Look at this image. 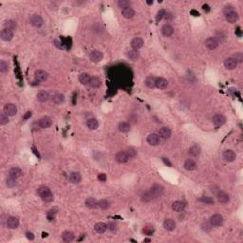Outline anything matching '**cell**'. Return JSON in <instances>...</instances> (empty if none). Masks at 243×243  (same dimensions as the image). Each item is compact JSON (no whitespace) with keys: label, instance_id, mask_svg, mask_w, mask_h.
Returning <instances> with one entry per match:
<instances>
[{"label":"cell","instance_id":"32","mask_svg":"<svg viewBox=\"0 0 243 243\" xmlns=\"http://www.w3.org/2000/svg\"><path fill=\"white\" fill-rule=\"evenodd\" d=\"M85 206H87L88 208H89V209H95V208L98 207V202H97L96 199L93 198V197H89V198L85 199Z\"/></svg>","mask_w":243,"mask_h":243},{"label":"cell","instance_id":"48","mask_svg":"<svg viewBox=\"0 0 243 243\" xmlns=\"http://www.w3.org/2000/svg\"><path fill=\"white\" fill-rule=\"evenodd\" d=\"M165 11L164 10H160L159 11H158V13H157V16H156V21H157V23H159L163 17H164V15H165Z\"/></svg>","mask_w":243,"mask_h":243},{"label":"cell","instance_id":"6","mask_svg":"<svg viewBox=\"0 0 243 243\" xmlns=\"http://www.w3.org/2000/svg\"><path fill=\"white\" fill-rule=\"evenodd\" d=\"M30 22L33 27L40 28L43 25V23H44V20H43V18L39 15V14H33L30 17Z\"/></svg>","mask_w":243,"mask_h":243},{"label":"cell","instance_id":"45","mask_svg":"<svg viewBox=\"0 0 243 243\" xmlns=\"http://www.w3.org/2000/svg\"><path fill=\"white\" fill-rule=\"evenodd\" d=\"M0 70H1V72H3V73H6L9 71V65L6 61H4V60L0 61Z\"/></svg>","mask_w":243,"mask_h":243},{"label":"cell","instance_id":"52","mask_svg":"<svg viewBox=\"0 0 243 243\" xmlns=\"http://www.w3.org/2000/svg\"><path fill=\"white\" fill-rule=\"evenodd\" d=\"M107 229H109L111 232L116 231V229H117V225H116V223H115V222H113V221L109 222L108 225H107Z\"/></svg>","mask_w":243,"mask_h":243},{"label":"cell","instance_id":"46","mask_svg":"<svg viewBox=\"0 0 243 243\" xmlns=\"http://www.w3.org/2000/svg\"><path fill=\"white\" fill-rule=\"evenodd\" d=\"M6 185H7L8 187H10V188L14 187V186H15V185H16V180H15V179H13V178H11V177L8 178L7 180H6Z\"/></svg>","mask_w":243,"mask_h":243},{"label":"cell","instance_id":"58","mask_svg":"<svg viewBox=\"0 0 243 243\" xmlns=\"http://www.w3.org/2000/svg\"><path fill=\"white\" fill-rule=\"evenodd\" d=\"M26 236H27V238H28V239H31V240H33V239H34V236H33V234L31 233V232H27V233H26Z\"/></svg>","mask_w":243,"mask_h":243},{"label":"cell","instance_id":"4","mask_svg":"<svg viewBox=\"0 0 243 243\" xmlns=\"http://www.w3.org/2000/svg\"><path fill=\"white\" fill-rule=\"evenodd\" d=\"M204 46L206 49H208L210 50H216L219 47V41L215 37H208L204 41Z\"/></svg>","mask_w":243,"mask_h":243},{"label":"cell","instance_id":"10","mask_svg":"<svg viewBox=\"0 0 243 243\" xmlns=\"http://www.w3.org/2000/svg\"><path fill=\"white\" fill-rule=\"evenodd\" d=\"M0 36L3 41H11L13 38V32L11 30H8V28H3L0 33Z\"/></svg>","mask_w":243,"mask_h":243},{"label":"cell","instance_id":"59","mask_svg":"<svg viewBox=\"0 0 243 243\" xmlns=\"http://www.w3.org/2000/svg\"><path fill=\"white\" fill-rule=\"evenodd\" d=\"M163 162L166 165H168V166H172V163H171L169 162V160L166 159V158H163Z\"/></svg>","mask_w":243,"mask_h":243},{"label":"cell","instance_id":"23","mask_svg":"<svg viewBox=\"0 0 243 243\" xmlns=\"http://www.w3.org/2000/svg\"><path fill=\"white\" fill-rule=\"evenodd\" d=\"M9 176L16 180V179H18L22 176V171L18 167H12L9 171Z\"/></svg>","mask_w":243,"mask_h":243},{"label":"cell","instance_id":"29","mask_svg":"<svg viewBox=\"0 0 243 243\" xmlns=\"http://www.w3.org/2000/svg\"><path fill=\"white\" fill-rule=\"evenodd\" d=\"M159 137L162 139H168L171 136V130L168 127H162L159 130Z\"/></svg>","mask_w":243,"mask_h":243},{"label":"cell","instance_id":"49","mask_svg":"<svg viewBox=\"0 0 243 243\" xmlns=\"http://www.w3.org/2000/svg\"><path fill=\"white\" fill-rule=\"evenodd\" d=\"M126 154H127V156H128V158L132 159V158H135V157L137 156L138 152H137V150L134 149V148H129V149L126 151Z\"/></svg>","mask_w":243,"mask_h":243},{"label":"cell","instance_id":"15","mask_svg":"<svg viewBox=\"0 0 243 243\" xmlns=\"http://www.w3.org/2000/svg\"><path fill=\"white\" fill-rule=\"evenodd\" d=\"M7 226L10 229H16L19 226V220L15 217H10L7 219Z\"/></svg>","mask_w":243,"mask_h":243},{"label":"cell","instance_id":"54","mask_svg":"<svg viewBox=\"0 0 243 243\" xmlns=\"http://www.w3.org/2000/svg\"><path fill=\"white\" fill-rule=\"evenodd\" d=\"M153 232H154L153 228H151V227H145V229H144V233H145V234H146V235H151V234H153Z\"/></svg>","mask_w":243,"mask_h":243},{"label":"cell","instance_id":"28","mask_svg":"<svg viewBox=\"0 0 243 243\" xmlns=\"http://www.w3.org/2000/svg\"><path fill=\"white\" fill-rule=\"evenodd\" d=\"M126 56H127L128 59H130V60H132V61H136V60L139 58V57H140V52H139L137 50L132 49V50H128V51L126 52Z\"/></svg>","mask_w":243,"mask_h":243},{"label":"cell","instance_id":"1","mask_svg":"<svg viewBox=\"0 0 243 243\" xmlns=\"http://www.w3.org/2000/svg\"><path fill=\"white\" fill-rule=\"evenodd\" d=\"M37 194L39 195V197L43 199V201H45V202H50L53 197L51 190L47 186L39 187L37 189Z\"/></svg>","mask_w":243,"mask_h":243},{"label":"cell","instance_id":"53","mask_svg":"<svg viewBox=\"0 0 243 243\" xmlns=\"http://www.w3.org/2000/svg\"><path fill=\"white\" fill-rule=\"evenodd\" d=\"M235 60H236V62H242V60H243V56H242V53H241V52H237V53H236Z\"/></svg>","mask_w":243,"mask_h":243},{"label":"cell","instance_id":"14","mask_svg":"<svg viewBox=\"0 0 243 243\" xmlns=\"http://www.w3.org/2000/svg\"><path fill=\"white\" fill-rule=\"evenodd\" d=\"M161 32H162V33H163V36H165V37H169V36H171V35L173 34V33H174V28H173L172 26H170L169 24H165V25H163V26L162 27Z\"/></svg>","mask_w":243,"mask_h":243},{"label":"cell","instance_id":"18","mask_svg":"<svg viewBox=\"0 0 243 243\" xmlns=\"http://www.w3.org/2000/svg\"><path fill=\"white\" fill-rule=\"evenodd\" d=\"M163 227L166 231H173L176 228V222L172 219H166L163 222Z\"/></svg>","mask_w":243,"mask_h":243},{"label":"cell","instance_id":"33","mask_svg":"<svg viewBox=\"0 0 243 243\" xmlns=\"http://www.w3.org/2000/svg\"><path fill=\"white\" fill-rule=\"evenodd\" d=\"M87 126L89 127V129H90V130H95V129H97V128L99 127V122L95 118H91V119L88 120Z\"/></svg>","mask_w":243,"mask_h":243},{"label":"cell","instance_id":"22","mask_svg":"<svg viewBox=\"0 0 243 243\" xmlns=\"http://www.w3.org/2000/svg\"><path fill=\"white\" fill-rule=\"evenodd\" d=\"M39 126L42 128H49L52 124V120L50 117H43L39 120Z\"/></svg>","mask_w":243,"mask_h":243},{"label":"cell","instance_id":"13","mask_svg":"<svg viewBox=\"0 0 243 243\" xmlns=\"http://www.w3.org/2000/svg\"><path fill=\"white\" fill-rule=\"evenodd\" d=\"M213 123L217 126H221L226 123V118L223 114H216L213 117Z\"/></svg>","mask_w":243,"mask_h":243},{"label":"cell","instance_id":"12","mask_svg":"<svg viewBox=\"0 0 243 243\" xmlns=\"http://www.w3.org/2000/svg\"><path fill=\"white\" fill-rule=\"evenodd\" d=\"M160 141H161V138L159 137V135H157V134H149L148 137H147V142L152 145V146H156V145H158L160 144Z\"/></svg>","mask_w":243,"mask_h":243},{"label":"cell","instance_id":"50","mask_svg":"<svg viewBox=\"0 0 243 243\" xmlns=\"http://www.w3.org/2000/svg\"><path fill=\"white\" fill-rule=\"evenodd\" d=\"M199 202H202L206 204H213L214 203V199L210 197H202L199 198Z\"/></svg>","mask_w":243,"mask_h":243},{"label":"cell","instance_id":"9","mask_svg":"<svg viewBox=\"0 0 243 243\" xmlns=\"http://www.w3.org/2000/svg\"><path fill=\"white\" fill-rule=\"evenodd\" d=\"M237 66V62L235 60L234 57H229V58H226L224 61V67L229 69V70H233Z\"/></svg>","mask_w":243,"mask_h":243},{"label":"cell","instance_id":"41","mask_svg":"<svg viewBox=\"0 0 243 243\" xmlns=\"http://www.w3.org/2000/svg\"><path fill=\"white\" fill-rule=\"evenodd\" d=\"M15 28H16V22L15 21L10 19V20H6L4 22V28H8V30L13 31Z\"/></svg>","mask_w":243,"mask_h":243},{"label":"cell","instance_id":"55","mask_svg":"<svg viewBox=\"0 0 243 243\" xmlns=\"http://www.w3.org/2000/svg\"><path fill=\"white\" fill-rule=\"evenodd\" d=\"M98 180H101V181H106V174H104V173H102V174H99L98 175Z\"/></svg>","mask_w":243,"mask_h":243},{"label":"cell","instance_id":"16","mask_svg":"<svg viewBox=\"0 0 243 243\" xmlns=\"http://www.w3.org/2000/svg\"><path fill=\"white\" fill-rule=\"evenodd\" d=\"M144 43H145L144 40L141 37H136V38L132 39V41H131V47H132V49L138 50L144 47Z\"/></svg>","mask_w":243,"mask_h":243},{"label":"cell","instance_id":"30","mask_svg":"<svg viewBox=\"0 0 243 243\" xmlns=\"http://www.w3.org/2000/svg\"><path fill=\"white\" fill-rule=\"evenodd\" d=\"M172 209L175 212H182L185 209V203L183 202L180 201H177L175 202H173L172 204Z\"/></svg>","mask_w":243,"mask_h":243},{"label":"cell","instance_id":"19","mask_svg":"<svg viewBox=\"0 0 243 243\" xmlns=\"http://www.w3.org/2000/svg\"><path fill=\"white\" fill-rule=\"evenodd\" d=\"M122 15L126 19H131L135 15V11L132 8H125L122 10Z\"/></svg>","mask_w":243,"mask_h":243},{"label":"cell","instance_id":"8","mask_svg":"<svg viewBox=\"0 0 243 243\" xmlns=\"http://www.w3.org/2000/svg\"><path fill=\"white\" fill-rule=\"evenodd\" d=\"M34 77L38 82H44L49 78V73L43 69H38V70L35 71Z\"/></svg>","mask_w":243,"mask_h":243},{"label":"cell","instance_id":"17","mask_svg":"<svg viewBox=\"0 0 243 243\" xmlns=\"http://www.w3.org/2000/svg\"><path fill=\"white\" fill-rule=\"evenodd\" d=\"M128 160H129V158H128L126 152L124 151H120L116 154V161L119 163H125L128 162Z\"/></svg>","mask_w":243,"mask_h":243},{"label":"cell","instance_id":"42","mask_svg":"<svg viewBox=\"0 0 243 243\" xmlns=\"http://www.w3.org/2000/svg\"><path fill=\"white\" fill-rule=\"evenodd\" d=\"M109 206H110V203L108 201H106V199H101V201L98 202V207L102 210H106L109 208Z\"/></svg>","mask_w":243,"mask_h":243},{"label":"cell","instance_id":"25","mask_svg":"<svg viewBox=\"0 0 243 243\" xmlns=\"http://www.w3.org/2000/svg\"><path fill=\"white\" fill-rule=\"evenodd\" d=\"M94 230L98 234H104L107 230V225L104 222H98L94 226Z\"/></svg>","mask_w":243,"mask_h":243},{"label":"cell","instance_id":"20","mask_svg":"<svg viewBox=\"0 0 243 243\" xmlns=\"http://www.w3.org/2000/svg\"><path fill=\"white\" fill-rule=\"evenodd\" d=\"M168 87V81L163 77L157 78L156 79V88H158L159 89H165Z\"/></svg>","mask_w":243,"mask_h":243},{"label":"cell","instance_id":"36","mask_svg":"<svg viewBox=\"0 0 243 243\" xmlns=\"http://www.w3.org/2000/svg\"><path fill=\"white\" fill-rule=\"evenodd\" d=\"M118 128L122 133H127L130 130V124L127 122H122L119 124Z\"/></svg>","mask_w":243,"mask_h":243},{"label":"cell","instance_id":"37","mask_svg":"<svg viewBox=\"0 0 243 243\" xmlns=\"http://www.w3.org/2000/svg\"><path fill=\"white\" fill-rule=\"evenodd\" d=\"M52 102L56 105H61L65 102V96L61 93H57L52 97Z\"/></svg>","mask_w":243,"mask_h":243},{"label":"cell","instance_id":"47","mask_svg":"<svg viewBox=\"0 0 243 243\" xmlns=\"http://www.w3.org/2000/svg\"><path fill=\"white\" fill-rule=\"evenodd\" d=\"M9 123V116H7L5 113L0 114V124L5 125Z\"/></svg>","mask_w":243,"mask_h":243},{"label":"cell","instance_id":"39","mask_svg":"<svg viewBox=\"0 0 243 243\" xmlns=\"http://www.w3.org/2000/svg\"><path fill=\"white\" fill-rule=\"evenodd\" d=\"M90 79H91V77L89 73H82L79 76V81L83 85H89Z\"/></svg>","mask_w":243,"mask_h":243},{"label":"cell","instance_id":"43","mask_svg":"<svg viewBox=\"0 0 243 243\" xmlns=\"http://www.w3.org/2000/svg\"><path fill=\"white\" fill-rule=\"evenodd\" d=\"M141 202H151L153 199V197L151 196L150 192L147 191V192H145L144 194L141 195Z\"/></svg>","mask_w":243,"mask_h":243},{"label":"cell","instance_id":"7","mask_svg":"<svg viewBox=\"0 0 243 243\" xmlns=\"http://www.w3.org/2000/svg\"><path fill=\"white\" fill-rule=\"evenodd\" d=\"M104 58V54L103 52L99 51V50H93L90 54H89V59L93 62V63H99L101 62Z\"/></svg>","mask_w":243,"mask_h":243},{"label":"cell","instance_id":"34","mask_svg":"<svg viewBox=\"0 0 243 243\" xmlns=\"http://www.w3.org/2000/svg\"><path fill=\"white\" fill-rule=\"evenodd\" d=\"M102 85V80L100 79L99 77L97 76H93L91 77L90 79V82H89V85L91 88H94V89H97V88H100Z\"/></svg>","mask_w":243,"mask_h":243},{"label":"cell","instance_id":"60","mask_svg":"<svg viewBox=\"0 0 243 243\" xmlns=\"http://www.w3.org/2000/svg\"><path fill=\"white\" fill-rule=\"evenodd\" d=\"M32 116V112H30V111H28L27 113H26V115L24 116V120H27V119H28Z\"/></svg>","mask_w":243,"mask_h":243},{"label":"cell","instance_id":"51","mask_svg":"<svg viewBox=\"0 0 243 243\" xmlns=\"http://www.w3.org/2000/svg\"><path fill=\"white\" fill-rule=\"evenodd\" d=\"M211 228H212V225L210 224V222H204V223H202V229L203 231H206V232L210 231Z\"/></svg>","mask_w":243,"mask_h":243},{"label":"cell","instance_id":"61","mask_svg":"<svg viewBox=\"0 0 243 243\" xmlns=\"http://www.w3.org/2000/svg\"><path fill=\"white\" fill-rule=\"evenodd\" d=\"M191 13H192V14H194V16H199V12H198V11H195V10L191 11Z\"/></svg>","mask_w":243,"mask_h":243},{"label":"cell","instance_id":"5","mask_svg":"<svg viewBox=\"0 0 243 243\" xmlns=\"http://www.w3.org/2000/svg\"><path fill=\"white\" fill-rule=\"evenodd\" d=\"M3 111L7 116L12 117L17 113V107H16L15 105H13V104H7V105H5Z\"/></svg>","mask_w":243,"mask_h":243},{"label":"cell","instance_id":"3","mask_svg":"<svg viewBox=\"0 0 243 243\" xmlns=\"http://www.w3.org/2000/svg\"><path fill=\"white\" fill-rule=\"evenodd\" d=\"M223 217L219 214H215V215H213L210 217V219H209V222L212 226H215V227H219L220 225L223 224Z\"/></svg>","mask_w":243,"mask_h":243},{"label":"cell","instance_id":"24","mask_svg":"<svg viewBox=\"0 0 243 243\" xmlns=\"http://www.w3.org/2000/svg\"><path fill=\"white\" fill-rule=\"evenodd\" d=\"M217 198H218V201L220 203H227L228 202L230 201L229 195H228L227 193H225V192H223V191H219L217 194Z\"/></svg>","mask_w":243,"mask_h":243},{"label":"cell","instance_id":"31","mask_svg":"<svg viewBox=\"0 0 243 243\" xmlns=\"http://www.w3.org/2000/svg\"><path fill=\"white\" fill-rule=\"evenodd\" d=\"M201 152H202V149H201V146H199L198 145H195L191 146L189 148V151H188L189 155L192 156V157H197L199 154H201Z\"/></svg>","mask_w":243,"mask_h":243},{"label":"cell","instance_id":"44","mask_svg":"<svg viewBox=\"0 0 243 243\" xmlns=\"http://www.w3.org/2000/svg\"><path fill=\"white\" fill-rule=\"evenodd\" d=\"M131 5V2L128 1V0H119L118 1V6L123 10L125 8H129Z\"/></svg>","mask_w":243,"mask_h":243},{"label":"cell","instance_id":"40","mask_svg":"<svg viewBox=\"0 0 243 243\" xmlns=\"http://www.w3.org/2000/svg\"><path fill=\"white\" fill-rule=\"evenodd\" d=\"M196 167H197V164H196V163L193 161V160H186L185 161V163H184V168L186 169V170H188V171H193V170H195L196 169Z\"/></svg>","mask_w":243,"mask_h":243},{"label":"cell","instance_id":"26","mask_svg":"<svg viewBox=\"0 0 243 243\" xmlns=\"http://www.w3.org/2000/svg\"><path fill=\"white\" fill-rule=\"evenodd\" d=\"M36 98H37V100H38L39 102L45 103V102H47L48 100H49L50 94H49L47 91H45V90H41V91H39V92L37 93Z\"/></svg>","mask_w":243,"mask_h":243},{"label":"cell","instance_id":"38","mask_svg":"<svg viewBox=\"0 0 243 243\" xmlns=\"http://www.w3.org/2000/svg\"><path fill=\"white\" fill-rule=\"evenodd\" d=\"M145 85L148 88V89H154L156 88V78H154L153 76H148L145 81Z\"/></svg>","mask_w":243,"mask_h":243},{"label":"cell","instance_id":"35","mask_svg":"<svg viewBox=\"0 0 243 243\" xmlns=\"http://www.w3.org/2000/svg\"><path fill=\"white\" fill-rule=\"evenodd\" d=\"M74 234L70 231H65L63 234H62V239L66 242H70L74 239Z\"/></svg>","mask_w":243,"mask_h":243},{"label":"cell","instance_id":"56","mask_svg":"<svg viewBox=\"0 0 243 243\" xmlns=\"http://www.w3.org/2000/svg\"><path fill=\"white\" fill-rule=\"evenodd\" d=\"M164 18H165L167 21H169V20H172V19H173V15H172V13H170V12H165Z\"/></svg>","mask_w":243,"mask_h":243},{"label":"cell","instance_id":"2","mask_svg":"<svg viewBox=\"0 0 243 243\" xmlns=\"http://www.w3.org/2000/svg\"><path fill=\"white\" fill-rule=\"evenodd\" d=\"M163 191H164V188L160 184H154L153 186L150 188V190H149V192H150L151 196L153 197V198L161 197L163 194Z\"/></svg>","mask_w":243,"mask_h":243},{"label":"cell","instance_id":"21","mask_svg":"<svg viewBox=\"0 0 243 243\" xmlns=\"http://www.w3.org/2000/svg\"><path fill=\"white\" fill-rule=\"evenodd\" d=\"M225 18H226V20L229 22V23L234 24V23L237 22L239 16H238V13H237V12H236V11H231V12H229V13H226Z\"/></svg>","mask_w":243,"mask_h":243},{"label":"cell","instance_id":"62","mask_svg":"<svg viewBox=\"0 0 243 243\" xmlns=\"http://www.w3.org/2000/svg\"><path fill=\"white\" fill-rule=\"evenodd\" d=\"M150 241H151V240H150L149 238H146V239L144 240V242H150Z\"/></svg>","mask_w":243,"mask_h":243},{"label":"cell","instance_id":"57","mask_svg":"<svg viewBox=\"0 0 243 243\" xmlns=\"http://www.w3.org/2000/svg\"><path fill=\"white\" fill-rule=\"evenodd\" d=\"M233 9H234L233 6H230V5H229V6H226L225 9H224V12H225V13H229V12H231V11H234Z\"/></svg>","mask_w":243,"mask_h":243},{"label":"cell","instance_id":"27","mask_svg":"<svg viewBox=\"0 0 243 243\" xmlns=\"http://www.w3.org/2000/svg\"><path fill=\"white\" fill-rule=\"evenodd\" d=\"M69 180H70L71 183L77 184L82 180V176L79 172H72L69 175Z\"/></svg>","mask_w":243,"mask_h":243},{"label":"cell","instance_id":"11","mask_svg":"<svg viewBox=\"0 0 243 243\" xmlns=\"http://www.w3.org/2000/svg\"><path fill=\"white\" fill-rule=\"evenodd\" d=\"M236 153L234 150H231V149H228V150H225L223 152V158L226 162H229V163H232L236 160Z\"/></svg>","mask_w":243,"mask_h":243}]
</instances>
